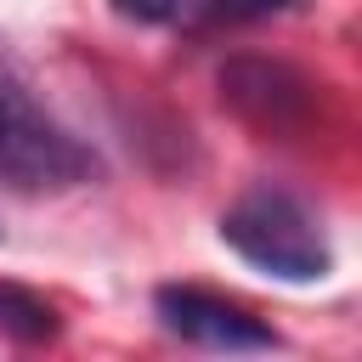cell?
<instances>
[{"instance_id": "cell-2", "label": "cell", "mask_w": 362, "mask_h": 362, "mask_svg": "<svg viewBox=\"0 0 362 362\" xmlns=\"http://www.w3.org/2000/svg\"><path fill=\"white\" fill-rule=\"evenodd\" d=\"M96 175V153L74 141L6 68H0V181L23 192H57Z\"/></svg>"}, {"instance_id": "cell-5", "label": "cell", "mask_w": 362, "mask_h": 362, "mask_svg": "<svg viewBox=\"0 0 362 362\" xmlns=\"http://www.w3.org/2000/svg\"><path fill=\"white\" fill-rule=\"evenodd\" d=\"M0 334L17 339V345H45V339L62 334V317H57L51 300H40L17 283H0Z\"/></svg>"}, {"instance_id": "cell-7", "label": "cell", "mask_w": 362, "mask_h": 362, "mask_svg": "<svg viewBox=\"0 0 362 362\" xmlns=\"http://www.w3.org/2000/svg\"><path fill=\"white\" fill-rule=\"evenodd\" d=\"M113 11L130 23H175L192 11V0H113Z\"/></svg>"}, {"instance_id": "cell-6", "label": "cell", "mask_w": 362, "mask_h": 362, "mask_svg": "<svg viewBox=\"0 0 362 362\" xmlns=\"http://www.w3.org/2000/svg\"><path fill=\"white\" fill-rule=\"evenodd\" d=\"M305 0H204V23L209 28H238V23H266V17H283V11H300Z\"/></svg>"}, {"instance_id": "cell-1", "label": "cell", "mask_w": 362, "mask_h": 362, "mask_svg": "<svg viewBox=\"0 0 362 362\" xmlns=\"http://www.w3.org/2000/svg\"><path fill=\"white\" fill-rule=\"evenodd\" d=\"M221 243L232 255H243L255 272H272L283 283H317L328 277L334 255L328 238L317 232L311 209L277 187H255L243 192L226 215H221Z\"/></svg>"}, {"instance_id": "cell-3", "label": "cell", "mask_w": 362, "mask_h": 362, "mask_svg": "<svg viewBox=\"0 0 362 362\" xmlns=\"http://www.w3.org/2000/svg\"><path fill=\"white\" fill-rule=\"evenodd\" d=\"M221 102L238 119H249L272 136H288L311 119L317 85L277 57H232V62H221Z\"/></svg>"}, {"instance_id": "cell-4", "label": "cell", "mask_w": 362, "mask_h": 362, "mask_svg": "<svg viewBox=\"0 0 362 362\" xmlns=\"http://www.w3.org/2000/svg\"><path fill=\"white\" fill-rule=\"evenodd\" d=\"M153 311L170 334H181L204 351H277L283 345L277 328H266L243 305H232L221 294H204V288H187V283H164L153 294Z\"/></svg>"}]
</instances>
